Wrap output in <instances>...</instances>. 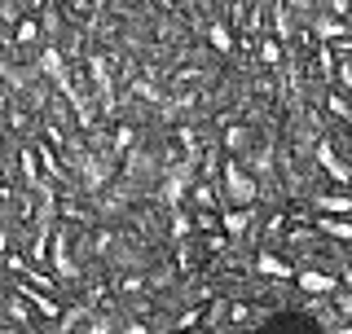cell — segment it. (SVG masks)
<instances>
[{"instance_id": "obj_1", "label": "cell", "mask_w": 352, "mask_h": 334, "mask_svg": "<svg viewBox=\"0 0 352 334\" xmlns=\"http://www.w3.org/2000/svg\"><path fill=\"white\" fill-rule=\"evenodd\" d=\"M269 330H317V321H300V313H282L278 321H269Z\"/></svg>"}]
</instances>
